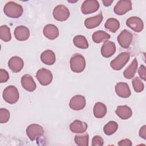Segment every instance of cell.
I'll return each instance as SVG.
<instances>
[{
    "mask_svg": "<svg viewBox=\"0 0 146 146\" xmlns=\"http://www.w3.org/2000/svg\"><path fill=\"white\" fill-rule=\"evenodd\" d=\"M23 9L22 6L13 1L8 2L3 7L5 14L12 18H18L23 14Z\"/></svg>",
    "mask_w": 146,
    "mask_h": 146,
    "instance_id": "obj_1",
    "label": "cell"
},
{
    "mask_svg": "<svg viewBox=\"0 0 146 146\" xmlns=\"http://www.w3.org/2000/svg\"><path fill=\"white\" fill-rule=\"evenodd\" d=\"M70 64L72 71L80 73L83 71L86 67V60L82 55L76 53L71 56Z\"/></svg>",
    "mask_w": 146,
    "mask_h": 146,
    "instance_id": "obj_2",
    "label": "cell"
},
{
    "mask_svg": "<svg viewBox=\"0 0 146 146\" xmlns=\"http://www.w3.org/2000/svg\"><path fill=\"white\" fill-rule=\"evenodd\" d=\"M2 96L5 102L9 104H14L19 99V95L18 89L13 85L7 86L3 91Z\"/></svg>",
    "mask_w": 146,
    "mask_h": 146,
    "instance_id": "obj_3",
    "label": "cell"
},
{
    "mask_svg": "<svg viewBox=\"0 0 146 146\" xmlns=\"http://www.w3.org/2000/svg\"><path fill=\"white\" fill-rule=\"evenodd\" d=\"M129 52L127 51L122 52L111 62L110 66L114 70H120L123 68L126 63L129 61Z\"/></svg>",
    "mask_w": 146,
    "mask_h": 146,
    "instance_id": "obj_4",
    "label": "cell"
},
{
    "mask_svg": "<svg viewBox=\"0 0 146 146\" xmlns=\"http://www.w3.org/2000/svg\"><path fill=\"white\" fill-rule=\"evenodd\" d=\"M36 78L41 85L47 86L52 82L53 76L49 70L42 68L36 72Z\"/></svg>",
    "mask_w": 146,
    "mask_h": 146,
    "instance_id": "obj_5",
    "label": "cell"
},
{
    "mask_svg": "<svg viewBox=\"0 0 146 146\" xmlns=\"http://www.w3.org/2000/svg\"><path fill=\"white\" fill-rule=\"evenodd\" d=\"M26 135L31 141L35 140L37 137L43 136L44 129L43 127L38 124H32L29 125L26 129Z\"/></svg>",
    "mask_w": 146,
    "mask_h": 146,
    "instance_id": "obj_6",
    "label": "cell"
},
{
    "mask_svg": "<svg viewBox=\"0 0 146 146\" xmlns=\"http://www.w3.org/2000/svg\"><path fill=\"white\" fill-rule=\"evenodd\" d=\"M53 17L58 21H65L70 17V13L68 8L63 5H57L53 10Z\"/></svg>",
    "mask_w": 146,
    "mask_h": 146,
    "instance_id": "obj_7",
    "label": "cell"
},
{
    "mask_svg": "<svg viewBox=\"0 0 146 146\" xmlns=\"http://www.w3.org/2000/svg\"><path fill=\"white\" fill-rule=\"evenodd\" d=\"M132 34L126 29L123 30L117 38V40L119 45L123 48H128L132 42Z\"/></svg>",
    "mask_w": 146,
    "mask_h": 146,
    "instance_id": "obj_8",
    "label": "cell"
},
{
    "mask_svg": "<svg viewBox=\"0 0 146 146\" xmlns=\"http://www.w3.org/2000/svg\"><path fill=\"white\" fill-rule=\"evenodd\" d=\"M132 10V2L129 0L119 1L113 8L114 13L118 15L125 14Z\"/></svg>",
    "mask_w": 146,
    "mask_h": 146,
    "instance_id": "obj_9",
    "label": "cell"
},
{
    "mask_svg": "<svg viewBox=\"0 0 146 146\" xmlns=\"http://www.w3.org/2000/svg\"><path fill=\"white\" fill-rule=\"evenodd\" d=\"M99 8V3L96 0H86L81 6V11L83 14H89L96 12Z\"/></svg>",
    "mask_w": 146,
    "mask_h": 146,
    "instance_id": "obj_10",
    "label": "cell"
},
{
    "mask_svg": "<svg viewBox=\"0 0 146 146\" xmlns=\"http://www.w3.org/2000/svg\"><path fill=\"white\" fill-rule=\"evenodd\" d=\"M86 104V100L85 97L82 95H76L70 99L69 106L73 110L79 111L83 109Z\"/></svg>",
    "mask_w": 146,
    "mask_h": 146,
    "instance_id": "obj_11",
    "label": "cell"
},
{
    "mask_svg": "<svg viewBox=\"0 0 146 146\" xmlns=\"http://www.w3.org/2000/svg\"><path fill=\"white\" fill-rule=\"evenodd\" d=\"M126 25L136 33L141 31L144 28V23L141 18L137 17H131L126 21Z\"/></svg>",
    "mask_w": 146,
    "mask_h": 146,
    "instance_id": "obj_12",
    "label": "cell"
},
{
    "mask_svg": "<svg viewBox=\"0 0 146 146\" xmlns=\"http://www.w3.org/2000/svg\"><path fill=\"white\" fill-rule=\"evenodd\" d=\"M24 62L23 59L17 56L11 57L8 62V66L9 68L14 72H19L23 68Z\"/></svg>",
    "mask_w": 146,
    "mask_h": 146,
    "instance_id": "obj_13",
    "label": "cell"
},
{
    "mask_svg": "<svg viewBox=\"0 0 146 146\" xmlns=\"http://www.w3.org/2000/svg\"><path fill=\"white\" fill-rule=\"evenodd\" d=\"M116 51V46L111 41H105L101 47V54L104 58L112 56Z\"/></svg>",
    "mask_w": 146,
    "mask_h": 146,
    "instance_id": "obj_14",
    "label": "cell"
},
{
    "mask_svg": "<svg viewBox=\"0 0 146 146\" xmlns=\"http://www.w3.org/2000/svg\"><path fill=\"white\" fill-rule=\"evenodd\" d=\"M21 83L22 87L29 92L34 91L36 87L35 82L29 74H25L22 78Z\"/></svg>",
    "mask_w": 146,
    "mask_h": 146,
    "instance_id": "obj_15",
    "label": "cell"
},
{
    "mask_svg": "<svg viewBox=\"0 0 146 146\" xmlns=\"http://www.w3.org/2000/svg\"><path fill=\"white\" fill-rule=\"evenodd\" d=\"M115 92L120 98H127L131 96V92L129 86L124 82H119L115 86Z\"/></svg>",
    "mask_w": 146,
    "mask_h": 146,
    "instance_id": "obj_16",
    "label": "cell"
},
{
    "mask_svg": "<svg viewBox=\"0 0 146 146\" xmlns=\"http://www.w3.org/2000/svg\"><path fill=\"white\" fill-rule=\"evenodd\" d=\"M14 36L19 41H25L30 36V30L25 26H17L14 30Z\"/></svg>",
    "mask_w": 146,
    "mask_h": 146,
    "instance_id": "obj_17",
    "label": "cell"
},
{
    "mask_svg": "<svg viewBox=\"0 0 146 146\" xmlns=\"http://www.w3.org/2000/svg\"><path fill=\"white\" fill-rule=\"evenodd\" d=\"M44 35L50 40H54L59 36V30L53 24H48L44 26L43 30Z\"/></svg>",
    "mask_w": 146,
    "mask_h": 146,
    "instance_id": "obj_18",
    "label": "cell"
},
{
    "mask_svg": "<svg viewBox=\"0 0 146 146\" xmlns=\"http://www.w3.org/2000/svg\"><path fill=\"white\" fill-rule=\"evenodd\" d=\"M115 113L122 120H127L132 115L131 108L127 105L119 106L115 111Z\"/></svg>",
    "mask_w": 146,
    "mask_h": 146,
    "instance_id": "obj_19",
    "label": "cell"
},
{
    "mask_svg": "<svg viewBox=\"0 0 146 146\" xmlns=\"http://www.w3.org/2000/svg\"><path fill=\"white\" fill-rule=\"evenodd\" d=\"M103 19L102 14H99L96 16L87 18L84 21V25L88 29H94L100 25Z\"/></svg>",
    "mask_w": 146,
    "mask_h": 146,
    "instance_id": "obj_20",
    "label": "cell"
},
{
    "mask_svg": "<svg viewBox=\"0 0 146 146\" xmlns=\"http://www.w3.org/2000/svg\"><path fill=\"white\" fill-rule=\"evenodd\" d=\"M70 129L73 133H83L87 129V124L84 121L75 120L70 124Z\"/></svg>",
    "mask_w": 146,
    "mask_h": 146,
    "instance_id": "obj_21",
    "label": "cell"
},
{
    "mask_svg": "<svg viewBox=\"0 0 146 146\" xmlns=\"http://www.w3.org/2000/svg\"><path fill=\"white\" fill-rule=\"evenodd\" d=\"M40 60L45 64L52 65L56 60L55 53L51 50L44 51L40 55Z\"/></svg>",
    "mask_w": 146,
    "mask_h": 146,
    "instance_id": "obj_22",
    "label": "cell"
},
{
    "mask_svg": "<svg viewBox=\"0 0 146 146\" xmlns=\"http://www.w3.org/2000/svg\"><path fill=\"white\" fill-rule=\"evenodd\" d=\"M137 61L136 58H134L131 63L125 68L123 72V75L126 79H132L134 77L137 68Z\"/></svg>",
    "mask_w": 146,
    "mask_h": 146,
    "instance_id": "obj_23",
    "label": "cell"
},
{
    "mask_svg": "<svg viewBox=\"0 0 146 146\" xmlns=\"http://www.w3.org/2000/svg\"><path fill=\"white\" fill-rule=\"evenodd\" d=\"M93 112L96 118H102L107 113V107L104 103L97 102L94 106Z\"/></svg>",
    "mask_w": 146,
    "mask_h": 146,
    "instance_id": "obj_24",
    "label": "cell"
},
{
    "mask_svg": "<svg viewBox=\"0 0 146 146\" xmlns=\"http://www.w3.org/2000/svg\"><path fill=\"white\" fill-rule=\"evenodd\" d=\"M111 38V36L107 33L102 31L98 30L93 33L92 36V40L96 43H99L108 40Z\"/></svg>",
    "mask_w": 146,
    "mask_h": 146,
    "instance_id": "obj_25",
    "label": "cell"
},
{
    "mask_svg": "<svg viewBox=\"0 0 146 146\" xmlns=\"http://www.w3.org/2000/svg\"><path fill=\"white\" fill-rule=\"evenodd\" d=\"M104 26L110 31L115 33L120 27V22L115 18H110L106 21Z\"/></svg>",
    "mask_w": 146,
    "mask_h": 146,
    "instance_id": "obj_26",
    "label": "cell"
},
{
    "mask_svg": "<svg viewBox=\"0 0 146 146\" xmlns=\"http://www.w3.org/2000/svg\"><path fill=\"white\" fill-rule=\"evenodd\" d=\"M73 43L76 47L82 49H86L89 46L86 37L81 35L75 36L73 39Z\"/></svg>",
    "mask_w": 146,
    "mask_h": 146,
    "instance_id": "obj_27",
    "label": "cell"
},
{
    "mask_svg": "<svg viewBox=\"0 0 146 146\" xmlns=\"http://www.w3.org/2000/svg\"><path fill=\"white\" fill-rule=\"evenodd\" d=\"M74 141L76 144L79 146H88L89 135L87 132H84L82 135H76L75 136Z\"/></svg>",
    "mask_w": 146,
    "mask_h": 146,
    "instance_id": "obj_28",
    "label": "cell"
},
{
    "mask_svg": "<svg viewBox=\"0 0 146 146\" xmlns=\"http://www.w3.org/2000/svg\"><path fill=\"white\" fill-rule=\"evenodd\" d=\"M118 128L117 123L114 121H110L103 127L104 133L107 135H111L116 132Z\"/></svg>",
    "mask_w": 146,
    "mask_h": 146,
    "instance_id": "obj_29",
    "label": "cell"
},
{
    "mask_svg": "<svg viewBox=\"0 0 146 146\" xmlns=\"http://www.w3.org/2000/svg\"><path fill=\"white\" fill-rule=\"evenodd\" d=\"M0 38L5 42H9L11 39L10 29L7 25H2L0 27Z\"/></svg>",
    "mask_w": 146,
    "mask_h": 146,
    "instance_id": "obj_30",
    "label": "cell"
},
{
    "mask_svg": "<svg viewBox=\"0 0 146 146\" xmlns=\"http://www.w3.org/2000/svg\"><path fill=\"white\" fill-rule=\"evenodd\" d=\"M132 84L135 91L136 92H141L144 90V84L141 79L138 76H136L132 79Z\"/></svg>",
    "mask_w": 146,
    "mask_h": 146,
    "instance_id": "obj_31",
    "label": "cell"
},
{
    "mask_svg": "<svg viewBox=\"0 0 146 146\" xmlns=\"http://www.w3.org/2000/svg\"><path fill=\"white\" fill-rule=\"evenodd\" d=\"M10 112L6 108H1L0 109V123H7L10 119Z\"/></svg>",
    "mask_w": 146,
    "mask_h": 146,
    "instance_id": "obj_32",
    "label": "cell"
},
{
    "mask_svg": "<svg viewBox=\"0 0 146 146\" xmlns=\"http://www.w3.org/2000/svg\"><path fill=\"white\" fill-rule=\"evenodd\" d=\"M104 144L103 139L98 135L94 136L92 139V146H102Z\"/></svg>",
    "mask_w": 146,
    "mask_h": 146,
    "instance_id": "obj_33",
    "label": "cell"
},
{
    "mask_svg": "<svg viewBox=\"0 0 146 146\" xmlns=\"http://www.w3.org/2000/svg\"><path fill=\"white\" fill-rule=\"evenodd\" d=\"M9 79V75L8 72L3 69H0V82H6Z\"/></svg>",
    "mask_w": 146,
    "mask_h": 146,
    "instance_id": "obj_34",
    "label": "cell"
},
{
    "mask_svg": "<svg viewBox=\"0 0 146 146\" xmlns=\"http://www.w3.org/2000/svg\"><path fill=\"white\" fill-rule=\"evenodd\" d=\"M138 74L140 77V78L145 81L146 79V72H145V67L144 65L141 64L139 67L138 69Z\"/></svg>",
    "mask_w": 146,
    "mask_h": 146,
    "instance_id": "obj_35",
    "label": "cell"
},
{
    "mask_svg": "<svg viewBox=\"0 0 146 146\" xmlns=\"http://www.w3.org/2000/svg\"><path fill=\"white\" fill-rule=\"evenodd\" d=\"M118 145L120 146H131L132 145L131 141L128 139L121 140L118 142Z\"/></svg>",
    "mask_w": 146,
    "mask_h": 146,
    "instance_id": "obj_36",
    "label": "cell"
},
{
    "mask_svg": "<svg viewBox=\"0 0 146 146\" xmlns=\"http://www.w3.org/2000/svg\"><path fill=\"white\" fill-rule=\"evenodd\" d=\"M139 135L141 137H142L144 140L146 139V126H145V125H143L140 128L139 132Z\"/></svg>",
    "mask_w": 146,
    "mask_h": 146,
    "instance_id": "obj_37",
    "label": "cell"
},
{
    "mask_svg": "<svg viewBox=\"0 0 146 146\" xmlns=\"http://www.w3.org/2000/svg\"><path fill=\"white\" fill-rule=\"evenodd\" d=\"M102 2H103V5H104V6H110L111 4H112V3L113 2V1H110V0H106V1H102Z\"/></svg>",
    "mask_w": 146,
    "mask_h": 146,
    "instance_id": "obj_38",
    "label": "cell"
}]
</instances>
